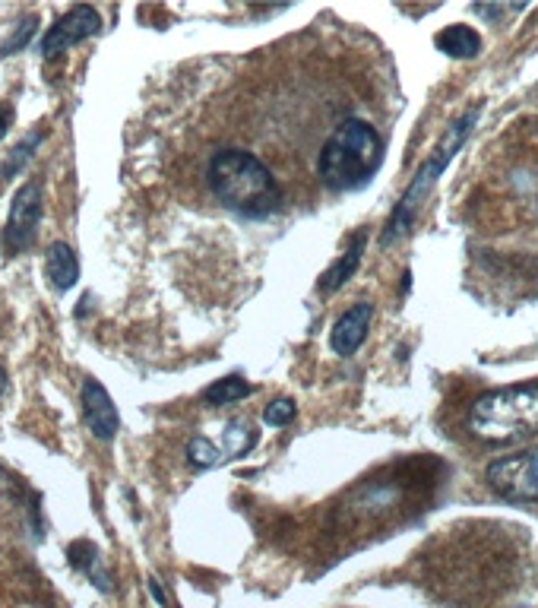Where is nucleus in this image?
<instances>
[{"label": "nucleus", "mask_w": 538, "mask_h": 608, "mask_svg": "<svg viewBox=\"0 0 538 608\" xmlns=\"http://www.w3.org/2000/svg\"><path fill=\"white\" fill-rule=\"evenodd\" d=\"M206 178L219 203L247 219L273 216L282 206V187L273 171L247 149H219L206 165Z\"/></svg>", "instance_id": "f257e3e1"}, {"label": "nucleus", "mask_w": 538, "mask_h": 608, "mask_svg": "<svg viewBox=\"0 0 538 608\" xmlns=\"http://www.w3.org/2000/svg\"><path fill=\"white\" fill-rule=\"evenodd\" d=\"M380 159V133L368 121L349 118L326 137L317 159V175L336 194H349V190H361L377 175Z\"/></svg>", "instance_id": "f03ea898"}, {"label": "nucleus", "mask_w": 538, "mask_h": 608, "mask_svg": "<svg viewBox=\"0 0 538 608\" xmlns=\"http://www.w3.org/2000/svg\"><path fill=\"white\" fill-rule=\"evenodd\" d=\"M469 428L491 444H513L538 434V384L504 387L478 396L469 409Z\"/></svg>", "instance_id": "7ed1b4c3"}, {"label": "nucleus", "mask_w": 538, "mask_h": 608, "mask_svg": "<svg viewBox=\"0 0 538 608\" xmlns=\"http://www.w3.org/2000/svg\"><path fill=\"white\" fill-rule=\"evenodd\" d=\"M475 121H478V108L466 111L463 118L453 121V124L447 127V133H444V137H440V143L434 146V152L428 156V162L418 168V175L412 178V184L406 187V194H402L399 206L393 209V219H390V225H387V232H383V244H393L396 238H402V235L409 232V225H412V219H415V213H418V206L425 203V197L431 194V187L437 184V178L444 175V168H447L450 159L456 156V149L466 143V137L472 133Z\"/></svg>", "instance_id": "20e7f679"}, {"label": "nucleus", "mask_w": 538, "mask_h": 608, "mask_svg": "<svg viewBox=\"0 0 538 608\" xmlns=\"http://www.w3.org/2000/svg\"><path fill=\"white\" fill-rule=\"evenodd\" d=\"M485 479L507 501H538V450L497 456Z\"/></svg>", "instance_id": "39448f33"}, {"label": "nucleus", "mask_w": 538, "mask_h": 608, "mask_svg": "<svg viewBox=\"0 0 538 608\" xmlns=\"http://www.w3.org/2000/svg\"><path fill=\"white\" fill-rule=\"evenodd\" d=\"M38 222H42V187L35 181L23 184L16 190L10 216H7V228H4V247L10 254H19L32 247Z\"/></svg>", "instance_id": "423d86ee"}, {"label": "nucleus", "mask_w": 538, "mask_h": 608, "mask_svg": "<svg viewBox=\"0 0 538 608\" xmlns=\"http://www.w3.org/2000/svg\"><path fill=\"white\" fill-rule=\"evenodd\" d=\"M102 29V19L99 13H95L92 7H73L67 16H61L57 23L45 32L42 38V57H57V54H64L67 48L73 45H80L83 38L95 35Z\"/></svg>", "instance_id": "0eeeda50"}, {"label": "nucleus", "mask_w": 538, "mask_h": 608, "mask_svg": "<svg viewBox=\"0 0 538 608\" xmlns=\"http://www.w3.org/2000/svg\"><path fill=\"white\" fill-rule=\"evenodd\" d=\"M83 415H86L89 431L99 437V441H111L121 428L118 406H114V399L95 377H89L83 384Z\"/></svg>", "instance_id": "6e6552de"}, {"label": "nucleus", "mask_w": 538, "mask_h": 608, "mask_svg": "<svg viewBox=\"0 0 538 608\" xmlns=\"http://www.w3.org/2000/svg\"><path fill=\"white\" fill-rule=\"evenodd\" d=\"M371 320H374V304L371 301H358L345 311L336 327L330 333V346L336 355H355L361 349V342L368 339L371 330Z\"/></svg>", "instance_id": "1a4fd4ad"}, {"label": "nucleus", "mask_w": 538, "mask_h": 608, "mask_svg": "<svg viewBox=\"0 0 538 608\" xmlns=\"http://www.w3.org/2000/svg\"><path fill=\"white\" fill-rule=\"evenodd\" d=\"M45 273L57 292H67L80 279V260H76L73 247L64 241H54L45 254Z\"/></svg>", "instance_id": "9d476101"}, {"label": "nucleus", "mask_w": 538, "mask_h": 608, "mask_svg": "<svg viewBox=\"0 0 538 608\" xmlns=\"http://www.w3.org/2000/svg\"><path fill=\"white\" fill-rule=\"evenodd\" d=\"M434 45L444 54L456 57V61H469V57H478V51H482V35H478L472 26L456 23V26L440 29L434 35Z\"/></svg>", "instance_id": "9b49d317"}, {"label": "nucleus", "mask_w": 538, "mask_h": 608, "mask_svg": "<svg viewBox=\"0 0 538 608\" xmlns=\"http://www.w3.org/2000/svg\"><path fill=\"white\" fill-rule=\"evenodd\" d=\"M361 251H364V235H355L352 238V244H349V251H345V257H339L330 270L323 273V279H320V289L330 295V292H336V289H342L345 282L352 279V273L358 270V263H361Z\"/></svg>", "instance_id": "f8f14e48"}, {"label": "nucleus", "mask_w": 538, "mask_h": 608, "mask_svg": "<svg viewBox=\"0 0 538 608\" xmlns=\"http://www.w3.org/2000/svg\"><path fill=\"white\" fill-rule=\"evenodd\" d=\"M70 564L76 567V570H83V574L102 589V593H108L111 589V580H108V574H105V567H102V561H99V551H95L89 542H73L70 545Z\"/></svg>", "instance_id": "ddd939ff"}, {"label": "nucleus", "mask_w": 538, "mask_h": 608, "mask_svg": "<svg viewBox=\"0 0 538 608\" xmlns=\"http://www.w3.org/2000/svg\"><path fill=\"white\" fill-rule=\"evenodd\" d=\"M247 393H251V384H247L244 377L232 374V377L216 380L213 387H206L203 390V403H209V406H228V403H238V399H244Z\"/></svg>", "instance_id": "4468645a"}, {"label": "nucleus", "mask_w": 538, "mask_h": 608, "mask_svg": "<svg viewBox=\"0 0 538 608\" xmlns=\"http://www.w3.org/2000/svg\"><path fill=\"white\" fill-rule=\"evenodd\" d=\"M222 441H225V453L228 456H244L247 450L257 444V434L251 431V425H247L244 418H232V422L225 425Z\"/></svg>", "instance_id": "2eb2a0df"}, {"label": "nucleus", "mask_w": 538, "mask_h": 608, "mask_svg": "<svg viewBox=\"0 0 538 608\" xmlns=\"http://www.w3.org/2000/svg\"><path fill=\"white\" fill-rule=\"evenodd\" d=\"M187 460H190V466H197V469H209V466H216L222 460V450L209 441V437H194V441L187 444Z\"/></svg>", "instance_id": "dca6fc26"}, {"label": "nucleus", "mask_w": 538, "mask_h": 608, "mask_svg": "<svg viewBox=\"0 0 538 608\" xmlns=\"http://www.w3.org/2000/svg\"><path fill=\"white\" fill-rule=\"evenodd\" d=\"M38 143H42V133L35 130V133H29V137L13 149V156L4 162V168H0V184L10 181V178H13V171H19V168H23V165L32 159V149H35Z\"/></svg>", "instance_id": "f3484780"}, {"label": "nucleus", "mask_w": 538, "mask_h": 608, "mask_svg": "<svg viewBox=\"0 0 538 608\" xmlns=\"http://www.w3.org/2000/svg\"><path fill=\"white\" fill-rule=\"evenodd\" d=\"M292 418H295V403H292V399H276V403H269V406L263 409V422L273 425V428L288 425Z\"/></svg>", "instance_id": "a211bd4d"}, {"label": "nucleus", "mask_w": 538, "mask_h": 608, "mask_svg": "<svg viewBox=\"0 0 538 608\" xmlns=\"http://www.w3.org/2000/svg\"><path fill=\"white\" fill-rule=\"evenodd\" d=\"M32 32H35V19L29 16L26 23L19 26V32H13V35L7 38V42L0 45V57H7V54H13V51H19V48H23V45L29 42V35H32Z\"/></svg>", "instance_id": "6ab92c4d"}, {"label": "nucleus", "mask_w": 538, "mask_h": 608, "mask_svg": "<svg viewBox=\"0 0 538 608\" xmlns=\"http://www.w3.org/2000/svg\"><path fill=\"white\" fill-rule=\"evenodd\" d=\"M10 118H13V111L7 105H0V140L7 137V130H10Z\"/></svg>", "instance_id": "aec40b11"}, {"label": "nucleus", "mask_w": 538, "mask_h": 608, "mask_svg": "<svg viewBox=\"0 0 538 608\" xmlns=\"http://www.w3.org/2000/svg\"><path fill=\"white\" fill-rule=\"evenodd\" d=\"M4 387H7V374H4V368H0V393H4Z\"/></svg>", "instance_id": "412c9836"}]
</instances>
